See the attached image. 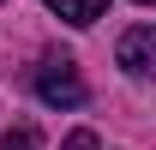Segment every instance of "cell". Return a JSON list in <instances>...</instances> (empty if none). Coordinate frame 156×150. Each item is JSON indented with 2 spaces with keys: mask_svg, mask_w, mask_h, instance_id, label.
I'll list each match as a JSON object with an SVG mask.
<instances>
[{
  "mask_svg": "<svg viewBox=\"0 0 156 150\" xmlns=\"http://www.w3.org/2000/svg\"><path fill=\"white\" fill-rule=\"evenodd\" d=\"M150 60H156V24H132L120 36V66L132 78H150Z\"/></svg>",
  "mask_w": 156,
  "mask_h": 150,
  "instance_id": "2",
  "label": "cell"
},
{
  "mask_svg": "<svg viewBox=\"0 0 156 150\" xmlns=\"http://www.w3.org/2000/svg\"><path fill=\"white\" fill-rule=\"evenodd\" d=\"M60 150H96V132H72V138H66Z\"/></svg>",
  "mask_w": 156,
  "mask_h": 150,
  "instance_id": "5",
  "label": "cell"
},
{
  "mask_svg": "<svg viewBox=\"0 0 156 150\" xmlns=\"http://www.w3.org/2000/svg\"><path fill=\"white\" fill-rule=\"evenodd\" d=\"M36 96L48 108H78L84 102V78H78L72 60H42L36 66Z\"/></svg>",
  "mask_w": 156,
  "mask_h": 150,
  "instance_id": "1",
  "label": "cell"
},
{
  "mask_svg": "<svg viewBox=\"0 0 156 150\" xmlns=\"http://www.w3.org/2000/svg\"><path fill=\"white\" fill-rule=\"evenodd\" d=\"M102 6H108V0H48V12L66 18V24H78V30H84V24H96Z\"/></svg>",
  "mask_w": 156,
  "mask_h": 150,
  "instance_id": "3",
  "label": "cell"
},
{
  "mask_svg": "<svg viewBox=\"0 0 156 150\" xmlns=\"http://www.w3.org/2000/svg\"><path fill=\"white\" fill-rule=\"evenodd\" d=\"M0 150H42V138H36V132H30V126H12V132H6V144H0Z\"/></svg>",
  "mask_w": 156,
  "mask_h": 150,
  "instance_id": "4",
  "label": "cell"
},
{
  "mask_svg": "<svg viewBox=\"0 0 156 150\" xmlns=\"http://www.w3.org/2000/svg\"><path fill=\"white\" fill-rule=\"evenodd\" d=\"M132 6H150V0H132Z\"/></svg>",
  "mask_w": 156,
  "mask_h": 150,
  "instance_id": "6",
  "label": "cell"
}]
</instances>
